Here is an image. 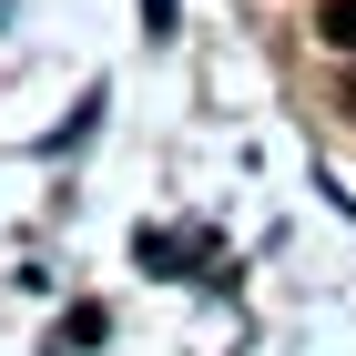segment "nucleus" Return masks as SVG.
<instances>
[{"label": "nucleus", "mask_w": 356, "mask_h": 356, "mask_svg": "<svg viewBox=\"0 0 356 356\" xmlns=\"http://www.w3.org/2000/svg\"><path fill=\"white\" fill-rule=\"evenodd\" d=\"M316 31H326L336 51H356V0H326V10H316Z\"/></svg>", "instance_id": "nucleus-1"}]
</instances>
